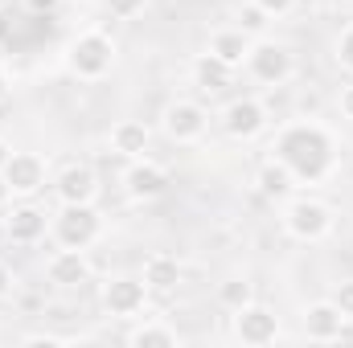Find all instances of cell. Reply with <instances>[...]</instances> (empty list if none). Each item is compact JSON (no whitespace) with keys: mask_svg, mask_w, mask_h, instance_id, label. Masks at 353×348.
<instances>
[{"mask_svg":"<svg viewBox=\"0 0 353 348\" xmlns=\"http://www.w3.org/2000/svg\"><path fill=\"white\" fill-rule=\"evenodd\" d=\"M25 345H62V336H29Z\"/></svg>","mask_w":353,"mask_h":348,"instance_id":"obj_32","label":"cell"},{"mask_svg":"<svg viewBox=\"0 0 353 348\" xmlns=\"http://www.w3.org/2000/svg\"><path fill=\"white\" fill-rule=\"evenodd\" d=\"M4 180L12 188V197H37L46 188V160L37 152H12L4 164Z\"/></svg>","mask_w":353,"mask_h":348,"instance_id":"obj_12","label":"cell"},{"mask_svg":"<svg viewBox=\"0 0 353 348\" xmlns=\"http://www.w3.org/2000/svg\"><path fill=\"white\" fill-rule=\"evenodd\" d=\"M161 127H165V135L173 144H197L205 135V127H210V111L201 102H193V98H173L165 107V115H161Z\"/></svg>","mask_w":353,"mask_h":348,"instance_id":"obj_6","label":"cell"},{"mask_svg":"<svg viewBox=\"0 0 353 348\" xmlns=\"http://www.w3.org/2000/svg\"><path fill=\"white\" fill-rule=\"evenodd\" d=\"M337 107H341V119H350V123H353V83H350V87H341Z\"/></svg>","mask_w":353,"mask_h":348,"instance_id":"obj_28","label":"cell"},{"mask_svg":"<svg viewBox=\"0 0 353 348\" xmlns=\"http://www.w3.org/2000/svg\"><path fill=\"white\" fill-rule=\"evenodd\" d=\"M50 238L66 250H90L103 238V213L94 205H62L50 217Z\"/></svg>","mask_w":353,"mask_h":348,"instance_id":"obj_3","label":"cell"},{"mask_svg":"<svg viewBox=\"0 0 353 348\" xmlns=\"http://www.w3.org/2000/svg\"><path fill=\"white\" fill-rule=\"evenodd\" d=\"M271 152H275V160L288 173L296 176V184H321L325 176L337 168V144L312 119H296V123L279 127Z\"/></svg>","mask_w":353,"mask_h":348,"instance_id":"obj_1","label":"cell"},{"mask_svg":"<svg viewBox=\"0 0 353 348\" xmlns=\"http://www.w3.org/2000/svg\"><path fill=\"white\" fill-rule=\"evenodd\" d=\"M12 283H17V279H12V266L0 259V299H4V295H12Z\"/></svg>","mask_w":353,"mask_h":348,"instance_id":"obj_29","label":"cell"},{"mask_svg":"<svg viewBox=\"0 0 353 348\" xmlns=\"http://www.w3.org/2000/svg\"><path fill=\"white\" fill-rule=\"evenodd\" d=\"M144 307H148V287H144V279L115 274V279L103 283V312H107V316H115V320H136Z\"/></svg>","mask_w":353,"mask_h":348,"instance_id":"obj_7","label":"cell"},{"mask_svg":"<svg viewBox=\"0 0 353 348\" xmlns=\"http://www.w3.org/2000/svg\"><path fill=\"white\" fill-rule=\"evenodd\" d=\"M218 303L234 316L239 307H247V303H255V283L251 279H243V274H230V279H222L218 283Z\"/></svg>","mask_w":353,"mask_h":348,"instance_id":"obj_22","label":"cell"},{"mask_svg":"<svg viewBox=\"0 0 353 348\" xmlns=\"http://www.w3.org/2000/svg\"><path fill=\"white\" fill-rule=\"evenodd\" d=\"M46 234H50V213L37 209L33 201L12 205V209L4 213V238H8L12 246H37Z\"/></svg>","mask_w":353,"mask_h":348,"instance_id":"obj_10","label":"cell"},{"mask_svg":"<svg viewBox=\"0 0 353 348\" xmlns=\"http://www.w3.org/2000/svg\"><path fill=\"white\" fill-rule=\"evenodd\" d=\"M251 41H255V37H247L239 25H230V29L210 33V45H205V50H210L214 58H222L226 66H234V70H239V66L247 62V54H251Z\"/></svg>","mask_w":353,"mask_h":348,"instance_id":"obj_18","label":"cell"},{"mask_svg":"<svg viewBox=\"0 0 353 348\" xmlns=\"http://www.w3.org/2000/svg\"><path fill=\"white\" fill-rule=\"evenodd\" d=\"M12 152H17V148H12L8 140H0V173H4V164H8V156H12Z\"/></svg>","mask_w":353,"mask_h":348,"instance_id":"obj_31","label":"cell"},{"mask_svg":"<svg viewBox=\"0 0 353 348\" xmlns=\"http://www.w3.org/2000/svg\"><path fill=\"white\" fill-rule=\"evenodd\" d=\"M103 4H107V12L115 21H132V17H140L148 8V0H103Z\"/></svg>","mask_w":353,"mask_h":348,"instance_id":"obj_25","label":"cell"},{"mask_svg":"<svg viewBox=\"0 0 353 348\" xmlns=\"http://www.w3.org/2000/svg\"><path fill=\"white\" fill-rule=\"evenodd\" d=\"M140 279H144L148 291H161V295H165V291H173L176 283H181V262H176L173 254H148Z\"/></svg>","mask_w":353,"mask_h":348,"instance_id":"obj_19","label":"cell"},{"mask_svg":"<svg viewBox=\"0 0 353 348\" xmlns=\"http://www.w3.org/2000/svg\"><path fill=\"white\" fill-rule=\"evenodd\" d=\"M234 21H239V29H243L247 37H263L267 25H271V17H267V12L259 8V4H255V0H247V4L239 8V17H234Z\"/></svg>","mask_w":353,"mask_h":348,"instance_id":"obj_23","label":"cell"},{"mask_svg":"<svg viewBox=\"0 0 353 348\" xmlns=\"http://www.w3.org/2000/svg\"><path fill=\"white\" fill-rule=\"evenodd\" d=\"M234 340L251 348H263V345H275L279 340V316L263 307V303H247L234 312Z\"/></svg>","mask_w":353,"mask_h":348,"instance_id":"obj_9","label":"cell"},{"mask_svg":"<svg viewBox=\"0 0 353 348\" xmlns=\"http://www.w3.org/2000/svg\"><path fill=\"white\" fill-rule=\"evenodd\" d=\"M8 201H12V188H8V180L0 173V205H8Z\"/></svg>","mask_w":353,"mask_h":348,"instance_id":"obj_33","label":"cell"},{"mask_svg":"<svg viewBox=\"0 0 353 348\" xmlns=\"http://www.w3.org/2000/svg\"><path fill=\"white\" fill-rule=\"evenodd\" d=\"M148 144H152V131H148L140 119H119V123L111 127V135H107V148H111L115 156H123V160H140V156L148 152Z\"/></svg>","mask_w":353,"mask_h":348,"instance_id":"obj_16","label":"cell"},{"mask_svg":"<svg viewBox=\"0 0 353 348\" xmlns=\"http://www.w3.org/2000/svg\"><path fill=\"white\" fill-rule=\"evenodd\" d=\"M247 74L263 87H283L292 74H296V58L283 41H271V37H255L251 41V54H247Z\"/></svg>","mask_w":353,"mask_h":348,"instance_id":"obj_5","label":"cell"},{"mask_svg":"<svg viewBox=\"0 0 353 348\" xmlns=\"http://www.w3.org/2000/svg\"><path fill=\"white\" fill-rule=\"evenodd\" d=\"M345 324H350V320L333 307V299H316V303H308V307L300 312V332H304L308 340H321V345L341 340Z\"/></svg>","mask_w":353,"mask_h":348,"instance_id":"obj_14","label":"cell"},{"mask_svg":"<svg viewBox=\"0 0 353 348\" xmlns=\"http://www.w3.org/2000/svg\"><path fill=\"white\" fill-rule=\"evenodd\" d=\"M255 184H259V193H263V197H271V201H288V197H292V188H296V176L288 173L275 156H271L267 164H259Z\"/></svg>","mask_w":353,"mask_h":348,"instance_id":"obj_20","label":"cell"},{"mask_svg":"<svg viewBox=\"0 0 353 348\" xmlns=\"http://www.w3.org/2000/svg\"><path fill=\"white\" fill-rule=\"evenodd\" d=\"M329 299H333V307H337L345 320H353V279H341V283L333 287V295H329Z\"/></svg>","mask_w":353,"mask_h":348,"instance_id":"obj_26","label":"cell"},{"mask_svg":"<svg viewBox=\"0 0 353 348\" xmlns=\"http://www.w3.org/2000/svg\"><path fill=\"white\" fill-rule=\"evenodd\" d=\"M8 90H12V74H8V66L0 62V98H4Z\"/></svg>","mask_w":353,"mask_h":348,"instance_id":"obj_30","label":"cell"},{"mask_svg":"<svg viewBox=\"0 0 353 348\" xmlns=\"http://www.w3.org/2000/svg\"><path fill=\"white\" fill-rule=\"evenodd\" d=\"M255 4H259V8H263L267 17L275 21V17H288V12H292V8H296L300 0H255Z\"/></svg>","mask_w":353,"mask_h":348,"instance_id":"obj_27","label":"cell"},{"mask_svg":"<svg viewBox=\"0 0 353 348\" xmlns=\"http://www.w3.org/2000/svg\"><path fill=\"white\" fill-rule=\"evenodd\" d=\"M333 58H337V66L353 74V25H345L341 33H337V41H333Z\"/></svg>","mask_w":353,"mask_h":348,"instance_id":"obj_24","label":"cell"},{"mask_svg":"<svg viewBox=\"0 0 353 348\" xmlns=\"http://www.w3.org/2000/svg\"><path fill=\"white\" fill-rule=\"evenodd\" d=\"M46 279H50V287H58V291H74V287L90 283L87 250H66V246H58V250L46 259Z\"/></svg>","mask_w":353,"mask_h":348,"instance_id":"obj_13","label":"cell"},{"mask_svg":"<svg viewBox=\"0 0 353 348\" xmlns=\"http://www.w3.org/2000/svg\"><path fill=\"white\" fill-rule=\"evenodd\" d=\"M128 345H136V348H173V345H181V336H176V328L161 324V320H140V324L128 332Z\"/></svg>","mask_w":353,"mask_h":348,"instance_id":"obj_21","label":"cell"},{"mask_svg":"<svg viewBox=\"0 0 353 348\" xmlns=\"http://www.w3.org/2000/svg\"><path fill=\"white\" fill-rule=\"evenodd\" d=\"M193 87L205 94H222L226 87H234V66H226L222 58H214L210 50L193 58Z\"/></svg>","mask_w":353,"mask_h":348,"instance_id":"obj_17","label":"cell"},{"mask_svg":"<svg viewBox=\"0 0 353 348\" xmlns=\"http://www.w3.org/2000/svg\"><path fill=\"white\" fill-rule=\"evenodd\" d=\"M54 193L62 205H94L99 197V176L90 164H66L62 173L54 176Z\"/></svg>","mask_w":353,"mask_h":348,"instance_id":"obj_15","label":"cell"},{"mask_svg":"<svg viewBox=\"0 0 353 348\" xmlns=\"http://www.w3.org/2000/svg\"><path fill=\"white\" fill-rule=\"evenodd\" d=\"M279 221L296 242H325L337 217H333V205H325L321 197H288Z\"/></svg>","mask_w":353,"mask_h":348,"instance_id":"obj_4","label":"cell"},{"mask_svg":"<svg viewBox=\"0 0 353 348\" xmlns=\"http://www.w3.org/2000/svg\"><path fill=\"white\" fill-rule=\"evenodd\" d=\"M169 188V168L140 156V160H128V173H123V193L132 201H157L161 193Z\"/></svg>","mask_w":353,"mask_h":348,"instance_id":"obj_11","label":"cell"},{"mask_svg":"<svg viewBox=\"0 0 353 348\" xmlns=\"http://www.w3.org/2000/svg\"><path fill=\"white\" fill-rule=\"evenodd\" d=\"M222 131H226L230 140H239V144L263 135L267 131V107L259 98H247V94L234 98V102H226V111H222Z\"/></svg>","mask_w":353,"mask_h":348,"instance_id":"obj_8","label":"cell"},{"mask_svg":"<svg viewBox=\"0 0 353 348\" xmlns=\"http://www.w3.org/2000/svg\"><path fill=\"white\" fill-rule=\"evenodd\" d=\"M66 66H70V74L83 78V83H99V78H107L111 66H115V41H111L103 29H87V33H79V37L70 41V50H66Z\"/></svg>","mask_w":353,"mask_h":348,"instance_id":"obj_2","label":"cell"}]
</instances>
